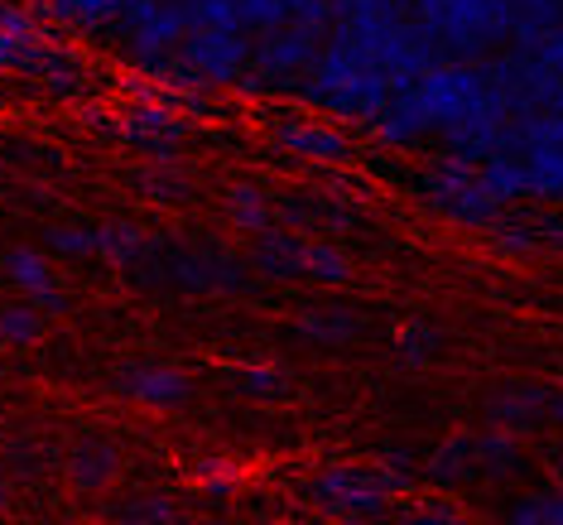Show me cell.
<instances>
[{"label":"cell","mask_w":563,"mask_h":525,"mask_svg":"<svg viewBox=\"0 0 563 525\" xmlns=\"http://www.w3.org/2000/svg\"><path fill=\"white\" fill-rule=\"evenodd\" d=\"M135 285L145 289H178V294H246L255 289L251 261L241 255L236 247L227 241H212V237H194V241H178V237H164V232H150L140 261L125 271Z\"/></svg>","instance_id":"6da1fadb"},{"label":"cell","mask_w":563,"mask_h":525,"mask_svg":"<svg viewBox=\"0 0 563 525\" xmlns=\"http://www.w3.org/2000/svg\"><path fill=\"white\" fill-rule=\"evenodd\" d=\"M294 92H299L303 107L323 111V117H342V121H362L366 125L390 101L395 83L352 40H342L338 30H328V40H323V48H318L313 68L303 73V83L294 87Z\"/></svg>","instance_id":"7a4b0ae2"},{"label":"cell","mask_w":563,"mask_h":525,"mask_svg":"<svg viewBox=\"0 0 563 525\" xmlns=\"http://www.w3.org/2000/svg\"><path fill=\"white\" fill-rule=\"evenodd\" d=\"M530 472V453L516 434L501 429H472L433 444L424 458V482L439 492H463L477 482H516Z\"/></svg>","instance_id":"3957f363"},{"label":"cell","mask_w":563,"mask_h":525,"mask_svg":"<svg viewBox=\"0 0 563 525\" xmlns=\"http://www.w3.org/2000/svg\"><path fill=\"white\" fill-rule=\"evenodd\" d=\"M405 486L409 472L390 463H328L303 492H309L318 516L338 525H371L386 516L395 492H405Z\"/></svg>","instance_id":"277c9868"},{"label":"cell","mask_w":563,"mask_h":525,"mask_svg":"<svg viewBox=\"0 0 563 525\" xmlns=\"http://www.w3.org/2000/svg\"><path fill=\"white\" fill-rule=\"evenodd\" d=\"M419 198H424V208L433 217H443V222H453V227H472V232H486V227L510 208V203L496 194L482 160L448 155V150L424 164V174H419Z\"/></svg>","instance_id":"5b68a950"},{"label":"cell","mask_w":563,"mask_h":525,"mask_svg":"<svg viewBox=\"0 0 563 525\" xmlns=\"http://www.w3.org/2000/svg\"><path fill=\"white\" fill-rule=\"evenodd\" d=\"M194 140V117H184L178 107L159 97V87L150 78L125 83V101L117 107V140L111 145H125L131 155L150 160V164H178V150Z\"/></svg>","instance_id":"8992f818"},{"label":"cell","mask_w":563,"mask_h":525,"mask_svg":"<svg viewBox=\"0 0 563 525\" xmlns=\"http://www.w3.org/2000/svg\"><path fill=\"white\" fill-rule=\"evenodd\" d=\"M433 34L448 63H486L516 34L510 0H443L429 20H419Z\"/></svg>","instance_id":"52a82bcc"},{"label":"cell","mask_w":563,"mask_h":525,"mask_svg":"<svg viewBox=\"0 0 563 525\" xmlns=\"http://www.w3.org/2000/svg\"><path fill=\"white\" fill-rule=\"evenodd\" d=\"M111 34L121 40L125 58H131L140 78H164L188 40L184 0H131L117 15V24H111Z\"/></svg>","instance_id":"ba28073f"},{"label":"cell","mask_w":563,"mask_h":525,"mask_svg":"<svg viewBox=\"0 0 563 525\" xmlns=\"http://www.w3.org/2000/svg\"><path fill=\"white\" fill-rule=\"evenodd\" d=\"M409 97L424 111L429 135H443V131H453L457 121H467L472 111L492 107V101H506L496 92V83L486 78L482 63H448V58L419 73V78L409 83Z\"/></svg>","instance_id":"9c48e42d"},{"label":"cell","mask_w":563,"mask_h":525,"mask_svg":"<svg viewBox=\"0 0 563 525\" xmlns=\"http://www.w3.org/2000/svg\"><path fill=\"white\" fill-rule=\"evenodd\" d=\"M328 30L318 24H279V30H265L261 40L251 44V73H246V87L255 92H294L303 83V73L313 68L318 48H323Z\"/></svg>","instance_id":"30bf717a"},{"label":"cell","mask_w":563,"mask_h":525,"mask_svg":"<svg viewBox=\"0 0 563 525\" xmlns=\"http://www.w3.org/2000/svg\"><path fill=\"white\" fill-rule=\"evenodd\" d=\"M251 44L246 30H188L184 48H178V58H184V68L194 73L198 87H241L251 73Z\"/></svg>","instance_id":"8fae6325"},{"label":"cell","mask_w":563,"mask_h":525,"mask_svg":"<svg viewBox=\"0 0 563 525\" xmlns=\"http://www.w3.org/2000/svg\"><path fill=\"white\" fill-rule=\"evenodd\" d=\"M20 78L54 92L58 101H82L87 87H92V63H87L78 44H63L58 34H44V40L30 48V58H24Z\"/></svg>","instance_id":"7c38bea8"},{"label":"cell","mask_w":563,"mask_h":525,"mask_svg":"<svg viewBox=\"0 0 563 525\" xmlns=\"http://www.w3.org/2000/svg\"><path fill=\"white\" fill-rule=\"evenodd\" d=\"M554 395H559V386H544V381H506L501 391L486 395L482 415L492 429L525 439V434L554 429Z\"/></svg>","instance_id":"4fadbf2b"},{"label":"cell","mask_w":563,"mask_h":525,"mask_svg":"<svg viewBox=\"0 0 563 525\" xmlns=\"http://www.w3.org/2000/svg\"><path fill=\"white\" fill-rule=\"evenodd\" d=\"M271 145L279 150V155H294L303 164H347L356 155L352 135L338 131V125L328 121H313V117H279L271 125Z\"/></svg>","instance_id":"5bb4252c"},{"label":"cell","mask_w":563,"mask_h":525,"mask_svg":"<svg viewBox=\"0 0 563 525\" xmlns=\"http://www.w3.org/2000/svg\"><path fill=\"white\" fill-rule=\"evenodd\" d=\"M0 275L10 280V289H20V299L30 304V309H40L44 318H58L68 309V294L58 285V271L48 265L44 251L34 247H10L0 255Z\"/></svg>","instance_id":"9a60e30c"},{"label":"cell","mask_w":563,"mask_h":525,"mask_svg":"<svg viewBox=\"0 0 563 525\" xmlns=\"http://www.w3.org/2000/svg\"><path fill=\"white\" fill-rule=\"evenodd\" d=\"M111 391L145 405V409H178L194 401V381L169 362H125L117 376H111Z\"/></svg>","instance_id":"2e32d148"},{"label":"cell","mask_w":563,"mask_h":525,"mask_svg":"<svg viewBox=\"0 0 563 525\" xmlns=\"http://www.w3.org/2000/svg\"><path fill=\"white\" fill-rule=\"evenodd\" d=\"M303 251H309V237L294 232V227H265V232L251 237V271L255 280H271V285H294L303 280Z\"/></svg>","instance_id":"e0dca14e"},{"label":"cell","mask_w":563,"mask_h":525,"mask_svg":"<svg viewBox=\"0 0 563 525\" xmlns=\"http://www.w3.org/2000/svg\"><path fill=\"white\" fill-rule=\"evenodd\" d=\"M117 472H121V448L111 439H97V434L92 439H78L68 448V458H63V478L82 496L107 492V486L117 482Z\"/></svg>","instance_id":"ac0fdd59"},{"label":"cell","mask_w":563,"mask_h":525,"mask_svg":"<svg viewBox=\"0 0 563 525\" xmlns=\"http://www.w3.org/2000/svg\"><path fill=\"white\" fill-rule=\"evenodd\" d=\"M44 34H54V30L44 24L40 10L20 6V0H0V78H20L24 58H30V48Z\"/></svg>","instance_id":"d6986e66"},{"label":"cell","mask_w":563,"mask_h":525,"mask_svg":"<svg viewBox=\"0 0 563 525\" xmlns=\"http://www.w3.org/2000/svg\"><path fill=\"white\" fill-rule=\"evenodd\" d=\"M366 125L386 150H415V145H424L429 140V121H424V111L415 107V97H409V83L395 87L390 101Z\"/></svg>","instance_id":"ffe728a7"},{"label":"cell","mask_w":563,"mask_h":525,"mask_svg":"<svg viewBox=\"0 0 563 525\" xmlns=\"http://www.w3.org/2000/svg\"><path fill=\"white\" fill-rule=\"evenodd\" d=\"M222 217H227V227L241 232V237H255V232H265V227H275L271 188L255 184V178H236V184L222 194Z\"/></svg>","instance_id":"44dd1931"},{"label":"cell","mask_w":563,"mask_h":525,"mask_svg":"<svg viewBox=\"0 0 563 525\" xmlns=\"http://www.w3.org/2000/svg\"><path fill=\"white\" fill-rule=\"evenodd\" d=\"M131 0H44V15L73 34H101L117 24Z\"/></svg>","instance_id":"7402d4cb"},{"label":"cell","mask_w":563,"mask_h":525,"mask_svg":"<svg viewBox=\"0 0 563 525\" xmlns=\"http://www.w3.org/2000/svg\"><path fill=\"white\" fill-rule=\"evenodd\" d=\"M145 241L150 232L135 217H107V222H97V261H107L111 271H131L140 251H145Z\"/></svg>","instance_id":"603a6c76"},{"label":"cell","mask_w":563,"mask_h":525,"mask_svg":"<svg viewBox=\"0 0 563 525\" xmlns=\"http://www.w3.org/2000/svg\"><path fill=\"white\" fill-rule=\"evenodd\" d=\"M303 280L323 289H342L356 280V261L347 247H338L332 237H309V251H303Z\"/></svg>","instance_id":"cb8c5ba5"},{"label":"cell","mask_w":563,"mask_h":525,"mask_svg":"<svg viewBox=\"0 0 563 525\" xmlns=\"http://www.w3.org/2000/svg\"><path fill=\"white\" fill-rule=\"evenodd\" d=\"M294 332H299L309 348H347V342H356V332H362V318H356L352 309H309L294 324Z\"/></svg>","instance_id":"d4e9b609"},{"label":"cell","mask_w":563,"mask_h":525,"mask_svg":"<svg viewBox=\"0 0 563 525\" xmlns=\"http://www.w3.org/2000/svg\"><path fill=\"white\" fill-rule=\"evenodd\" d=\"M232 391L241 401H255V405H279L294 395V376L275 362H246V367L232 371Z\"/></svg>","instance_id":"484cf974"},{"label":"cell","mask_w":563,"mask_h":525,"mask_svg":"<svg viewBox=\"0 0 563 525\" xmlns=\"http://www.w3.org/2000/svg\"><path fill=\"white\" fill-rule=\"evenodd\" d=\"M131 188L150 203H188L194 198V178H188L178 164H135L131 169Z\"/></svg>","instance_id":"4316f807"},{"label":"cell","mask_w":563,"mask_h":525,"mask_svg":"<svg viewBox=\"0 0 563 525\" xmlns=\"http://www.w3.org/2000/svg\"><path fill=\"white\" fill-rule=\"evenodd\" d=\"M246 463L241 458H227V453H208L194 463V482L202 496H212V502H232V496L246 486Z\"/></svg>","instance_id":"83f0119b"},{"label":"cell","mask_w":563,"mask_h":525,"mask_svg":"<svg viewBox=\"0 0 563 525\" xmlns=\"http://www.w3.org/2000/svg\"><path fill=\"white\" fill-rule=\"evenodd\" d=\"M48 318L40 309H30L24 299H0V348L5 352H24L34 342H44Z\"/></svg>","instance_id":"f1b7e54d"},{"label":"cell","mask_w":563,"mask_h":525,"mask_svg":"<svg viewBox=\"0 0 563 525\" xmlns=\"http://www.w3.org/2000/svg\"><path fill=\"white\" fill-rule=\"evenodd\" d=\"M506 525H563V486H534L510 496L501 511Z\"/></svg>","instance_id":"f546056e"},{"label":"cell","mask_w":563,"mask_h":525,"mask_svg":"<svg viewBox=\"0 0 563 525\" xmlns=\"http://www.w3.org/2000/svg\"><path fill=\"white\" fill-rule=\"evenodd\" d=\"M439 352H443V332L429 324V318H409V324L395 328V357H400L405 367H429V362H439Z\"/></svg>","instance_id":"4dcf8cb0"},{"label":"cell","mask_w":563,"mask_h":525,"mask_svg":"<svg viewBox=\"0 0 563 525\" xmlns=\"http://www.w3.org/2000/svg\"><path fill=\"white\" fill-rule=\"evenodd\" d=\"M44 247L54 255H63V261H87V255H97V222H92V217L48 222L44 227Z\"/></svg>","instance_id":"1f68e13d"},{"label":"cell","mask_w":563,"mask_h":525,"mask_svg":"<svg viewBox=\"0 0 563 525\" xmlns=\"http://www.w3.org/2000/svg\"><path fill=\"white\" fill-rule=\"evenodd\" d=\"M178 496L174 492H164V486H155V492H135V496H125L121 511H117V521L121 525H178Z\"/></svg>","instance_id":"d6a6232c"},{"label":"cell","mask_w":563,"mask_h":525,"mask_svg":"<svg viewBox=\"0 0 563 525\" xmlns=\"http://www.w3.org/2000/svg\"><path fill=\"white\" fill-rule=\"evenodd\" d=\"M486 241H492L496 255H510V261H525V255L540 251V237H534L530 222H501V217L486 227Z\"/></svg>","instance_id":"836d02e7"},{"label":"cell","mask_w":563,"mask_h":525,"mask_svg":"<svg viewBox=\"0 0 563 525\" xmlns=\"http://www.w3.org/2000/svg\"><path fill=\"white\" fill-rule=\"evenodd\" d=\"M188 30H241L236 0H184Z\"/></svg>","instance_id":"e575fe53"},{"label":"cell","mask_w":563,"mask_h":525,"mask_svg":"<svg viewBox=\"0 0 563 525\" xmlns=\"http://www.w3.org/2000/svg\"><path fill=\"white\" fill-rule=\"evenodd\" d=\"M44 458H48V453L30 439V434H20V439H5V444H0V468H10L15 478H40Z\"/></svg>","instance_id":"d590c367"},{"label":"cell","mask_w":563,"mask_h":525,"mask_svg":"<svg viewBox=\"0 0 563 525\" xmlns=\"http://www.w3.org/2000/svg\"><path fill=\"white\" fill-rule=\"evenodd\" d=\"M236 15H241V30L246 34H265V30L289 24V6L285 0H236Z\"/></svg>","instance_id":"8d00e7d4"},{"label":"cell","mask_w":563,"mask_h":525,"mask_svg":"<svg viewBox=\"0 0 563 525\" xmlns=\"http://www.w3.org/2000/svg\"><path fill=\"white\" fill-rule=\"evenodd\" d=\"M400 525H467V516L453 502H419L405 511Z\"/></svg>","instance_id":"74e56055"},{"label":"cell","mask_w":563,"mask_h":525,"mask_svg":"<svg viewBox=\"0 0 563 525\" xmlns=\"http://www.w3.org/2000/svg\"><path fill=\"white\" fill-rule=\"evenodd\" d=\"M78 125L92 131L97 140H117V107H107V101H78Z\"/></svg>","instance_id":"f35d334b"},{"label":"cell","mask_w":563,"mask_h":525,"mask_svg":"<svg viewBox=\"0 0 563 525\" xmlns=\"http://www.w3.org/2000/svg\"><path fill=\"white\" fill-rule=\"evenodd\" d=\"M439 6H443V0H405V10H409V15H415V20H429Z\"/></svg>","instance_id":"ab89813d"},{"label":"cell","mask_w":563,"mask_h":525,"mask_svg":"<svg viewBox=\"0 0 563 525\" xmlns=\"http://www.w3.org/2000/svg\"><path fill=\"white\" fill-rule=\"evenodd\" d=\"M5 511H10V482L0 478V521H5Z\"/></svg>","instance_id":"60d3db41"},{"label":"cell","mask_w":563,"mask_h":525,"mask_svg":"<svg viewBox=\"0 0 563 525\" xmlns=\"http://www.w3.org/2000/svg\"><path fill=\"white\" fill-rule=\"evenodd\" d=\"M554 429H563V386H559V395H554Z\"/></svg>","instance_id":"b9f144b4"}]
</instances>
